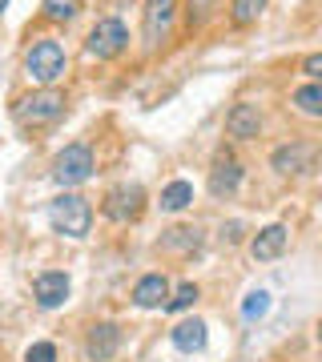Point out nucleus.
Here are the masks:
<instances>
[{
	"instance_id": "1",
	"label": "nucleus",
	"mask_w": 322,
	"mask_h": 362,
	"mask_svg": "<svg viewBox=\"0 0 322 362\" xmlns=\"http://www.w3.org/2000/svg\"><path fill=\"white\" fill-rule=\"evenodd\" d=\"M64 73H69V57H64L61 40L40 37V40H33V45L25 49V77L33 81V85L52 89Z\"/></svg>"
},
{
	"instance_id": "2",
	"label": "nucleus",
	"mask_w": 322,
	"mask_h": 362,
	"mask_svg": "<svg viewBox=\"0 0 322 362\" xmlns=\"http://www.w3.org/2000/svg\"><path fill=\"white\" fill-rule=\"evenodd\" d=\"M49 226H52L57 233H64V238H85V233H89V226H93L89 197L61 194V197L49 206Z\"/></svg>"
},
{
	"instance_id": "3",
	"label": "nucleus",
	"mask_w": 322,
	"mask_h": 362,
	"mask_svg": "<svg viewBox=\"0 0 322 362\" xmlns=\"http://www.w3.org/2000/svg\"><path fill=\"white\" fill-rule=\"evenodd\" d=\"M64 93L57 89H37V93H25L21 101L13 105V113L21 125H49V121H57V117L64 113Z\"/></svg>"
},
{
	"instance_id": "4",
	"label": "nucleus",
	"mask_w": 322,
	"mask_h": 362,
	"mask_svg": "<svg viewBox=\"0 0 322 362\" xmlns=\"http://www.w3.org/2000/svg\"><path fill=\"white\" fill-rule=\"evenodd\" d=\"M85 49H89V57H97V61H117V57L129 49V28L121 25L117 16H101V21L89 28Z\"/></svg>"
},
{
	"instance_id": "5",
	"label": "nucleus",
	"mask_w": 322,
	"mask_h": 362,
	"mask_svg": "<svg viewBox=\"0 0 322 362\" xmlns=\"http://www.w3.org/2000/svg\"><path fill=\"white\" fill-rule=\"evenodd\" d=\"M101 214L109 221H117V226H129V221H137L145 214V189L142 185H133V181H121V185H113L109 194H105L101 202Z\"/></svg>"
},
{
	"instance_id": "6",
	"label": "nucleus",
	"mask_w": 322,
	"mask_h": 362,
	"mask_svg": "<svg viewBox=\"0 0 322 362\" xmlns=\"http://www.w3.org/2000/svg\"><path fill=\"white\" fill-rule=\"evenodd\" d=\"M52 177H57V185H85V181L93 177V149L89 145H64L61 153H57V161H52Z\"/></svg>"
},
{
	"instance_id": "7",
	"label": "nucleus",
	"mask_w": 322,
	"mask_h": 362,
	"mask_svg": "<svg viewBox=\"0 0 322 362\" xmlns=\"http://www.w3.org/2000/svg\"><path fill=\"white\" fill-rule=\"evenodd\" d=\"M173 16H178V0H145V8H142V37H145V49H149V52H157L169 40Z\"/></svg>"
},
{
	"instance_id": "8",
	"label": "nucleus",
	"mask_w": 322,
	"mask_h": 362,
	"mask_svg": "<svg viewBox=\"0 0 322 362\" xmlns=\"http://www.w3.org/2000/svg\"><path fill=\"white\" fill-rule=\"evenodd\" d=\"M270 169H278L282 177H302L314 169V145L306 141H290V145H278L270 153Z\"/></svg>"
},
{
	"instance_id": "9",
	"label": "nucleus",
	"mask_w": 322,
	"mask_h": 362,
	"mask_svg": "<svg viewBox=\"0 0 322 362\" xmlns=\"http://www.w3.org/2000/svg\"><path fill=\"white\" fill-rule=\"evenodd\" d=\"M258 133H262V113H258V105L238 101L230 113H226V137H234V141H254Z\"/></svg>"
},
{
	"instance_id": "10",
	"label": "nucleus",
	"mask_w": 322,
	"mask_h": 362,
	"mask_svg": "<svg viewBox=\"0 0 322 362\" xmlns=\"http://www.w3.org/2000/svg\"><path fill=\"white\" fill-rule=\"evenodd\" d=\"M117 346H121V326L117 322H97L89 330V338H85V354H89V362H109L117 354Z\"/></svg>"
},
{
	"instance_id": "11",
	"label": "nucleus",
	"mask_w": 322,
	"mask_h": 362,
	"mask_svg": "<svg viewBox=\"0 0 322 362\" xmlns=\"http://www.w3.org/2000/svg\"><path fill=\"white\" fill-rule=\"evenodd\" d=\"M33 294H37V302L45 306V310L64 306V298H69V274H61V270L37 274V278H33Z\"/></svg>"
},
{
	"instance_id": "12",
	"label": "nucleus",
	"mask_w": 322,
	"mask_h": 362,
	"mask_svg": "<svg viewBox=\"0 0 322 362\" xmlns=\"http://www.w3.org/2000/svg\"><path fill=\"white\" fill-rule=\"evenodd\" d=\"M238 185H242V161L230 153H222L214 161V169H209V194L230 197V194H238Z\"/></svg>"
},
{
	"instance_id": "13",
	"label": "nucleus",
	"mask_w": 322,
	"mask_h": 362,
	"mask_svg": "<svg viewBox=\"0 0 322 362\" xmlns=\"http://www.w3.org/2000/svg\"><path fill=\"white\" fill-rule=\"evenodd\" d=\"M286 242H290V233H286V226H266V230H258L254 238H250V254H254L258 262H274V258H282V250Z\"/></svg>"
},
{
	"instance_id": "14",
	"label": "nucleus",
	"mask_w": 322,
	"mask_h": 362,
	"mask_svg": "<svg viewBox=\"0 0 322 362\" xmlns=\"http://www.w3.org/2000/svg\"><path fill=\"white\" fill-rule=\"evenodd\" d=\"M166 298H169V278L166 274H145V278H137V286H133V306H142V310L166 306Z\"/></svg>"
},
{
	"instance_id": "15",
	"label": "nucleus",
	"mask_w": 322,
	"mask_h": 362,
	"mask_svg": "<svg viewBox=\"0 0 322 362\" xmlns=\"http://www.w3.org/2000/svg\"><path fill=\"white\" fill-rule=\"evenodd\" d=\"M206 322L202 318H185V322H178L173 330H169V342L181 350V354H197V350H206Z\"/></svg>"
},
{
	"instance_id": "16",
	"label": "nucleus",
	"mask_w": 322,
	"mask_h": 362,
	"mask_svg": "<svg viewBox=\"0 0 322 362\" xmlns=\"http://www.w3.org/2000/svg\"><path fill=\"white\" fill-rule=\"evenodd\" d=\"M157 246L166 250V254H181V258H185V254H193V250L202 246V230H197V226H173V230L161 233Z\"/></svg>"
},
{
	"instance_id": "17",
	"label": "nucleus",
	"mask_w": 322,
	"mask_h": 362,
	"mask_svg": "<svg viewBox=\"0 0 322 362\" xmlns=\"http://www.w3.org/2000/svg\"><path fill=\"white\" fill-rule=\"evenodd\" d=\"M190 202H193V185H190L185 177L169 181L166 189H161V209H166V214H181Z\"/></svg>"
},
{
	"instance_id": "18",
	"label": "nucleus",
	"mask_w": 322,
	"mask_h": 362,
	"mask_svg": "<svg viewBox=\"0 0 322 362\" xmlns=\"http://www.w3.org/2000/svg\"><path fill=\"white\" fill-rule=\"evenodd\" d=\"M290 101L298 105V113L322 117V85H318V81H310V85H302V89L290 93Z\"/></svg>"
},
{
	"instance_id": "19",
	"label": "nucleus",
	"mask_w": 322,
	"mask_h": 362,
	"mask_svg": "<svg viewBox=\"0 0 322 362\" xmlns=\"http://www.w3.org/2000/svg\"><path fill=\"white\" fill-rule=\"evenodd\" d=\"M45 21H52V25H69V21H77L81 13V0H45Z\"/></svg>"
},
{
	"instance_id": "20",
	"label": "nucleus",
	"mask_w": 322,
	"mask_h": 362,
	"mask_svg": "<svg viewBox=\"0 0 322 362\" xmlns=\"http://www.w3.org/2000/svg\"><path fill=\"white\" fill-rule=\"evenodd\" d=\"M270 0H234L230 4V21L238 28H246V25H254L258 16H262V8H266Z\"/></svg>"
},
{
	"instance_id": "21",
	"label": "nucleus",
	"mask_w": 322,
	"mask_h": 362,
	"mask_svg": "<svg viewBox=\"0 0 322 362\" xmlns=\"http://www.w3.org/2000/svg\"><path fill=\"white\" fill-rule=\"evenodd\" d=\"M197 298H202V290H197V282H181L178 290H173V294L166 298V310H190L193 302H197Z\"/></svg>"
},
{
	"instance_id": "22",
	"label": "nucleus",
	"mask_w": 322,
	"mask_h": 362,
	"mask_svg": "<svg viewBox=\"0 0 322 362\" xmlns=\"http://www.w3.org/2000/svg\"><path fill=\"white\" fill-rule=\"evenodd\" d=\"M270 310V294L266 290H250V294L242 298V314H246V322H258L262 314Z\"/></svg>"
},
{
	"instance_id": "23",
	"label": "nucleus",
	"mask_w": 322,
	"mask_h": 362,
	"mask_svg": "<svg viewBox=\"0 0 322 362\" xmlns=\"http://www.w3.org/2000/svg\"><path fill=\"white\" fill-rule=\"evenodd\" d=\"M25 362H57V346H52V342H33Z\"/></svg>"
},
{
	"instance_id": "24",
	"label": "nucleus",
	"mask_w": 322,
	"mask_h": 362,
	"mask_svg": "<svg viewBox=\"0 0 322 362\" xmlns=\"http://www.w3.org/2000/svg\"><path fill=\"white\" fill-rule=\"evenodd\" d=\"M302 73H306L310 81L322 77V52H310V57H302Z\"/></svg>"
},
{
	"instance_id": "25",
	"label": "nucleus",
	"mask_w": 322,
	"mask_h": 362,
	"mask_svg": "<svg viewBox=\"0 0 322 362\" xmlns=\"http://www.w3.org/2000/svg\"><path fill=\"white\" fill-rule=\"evenodd\" d=\"M242 230H246L242 221H230V226H222V242H230V246H234V242H242Z\"/></svg>"
},
{
	"instance_id": "26",
	"label": "nucleus",
	"mask_w": 322,
	"mask_h": 362,
	"mask_svg": "<svg viewBox=\"0 0 322 362\" xmlns=\"http://www.w3.org/2000/svg\"><path fill=\"white\" fill-rule=\"evenodd\" d=\"M209 4H214V0H190V21H202Z\"/></svg>"
},
{
	"instance_id": "27",
	"label": "nucleus",
	"mask_w": 322,
	"mask_h": 362,
	"mask_svg": "<svg viewBox=\"0 0 322 362\" xmlns=\"http://www.w3.org/2000/svg\"><path fill=\"white\" fill-rule=\"evenodd\" d=\"M4 8H8V0H0V13H4Z\"/></svg>"
}]
</instances>
